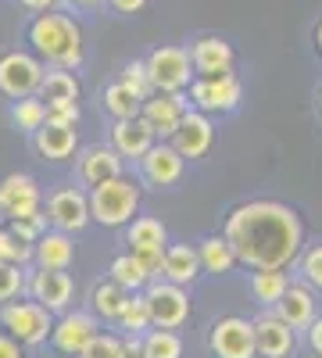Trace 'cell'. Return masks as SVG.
Wrapping results in <instances>:
<instances>
[{
    "mask_svg": "<svg viewBox=\"0 0 322 358\" xmlns=\"http://www.w3.org/2000/svg\"><path fill=\"white\" fill-rule=\"evenodd\" d=\"M222 233L237 258L251 268H286L305 241L298 212L279 201H251L233 208Z\"/></svg>",
    "mask_w": 322,
    "mask_h": 358,
    "instance_id": "obj_1",
    "label": "cell"
},
{
    "mask_svg": "<svg viewBox=\"0 0 322 358\" xmlns=\"http://www.w3.org/2000/svg\"><path fill=\"white\" fill-rule=\"evenodd\" d=\"M29 43L50 65L75 69L82 62V33L68 15H36L29 25Z\"/></svg>",
    "mask_w": 322,
    "mask_h": 358,
    "instance_id": "obj_2",
    "label": "cell"
},
{
    "mask_svg": "<svg viewBox=\"0 0 322 358\" xmlns=\"http://www.w3.org/2000/svg\"><path fill=\"white\" fill-rule=\"evenodd\" d=\"M136 208H140V190L126 176L104 179V183H97L94 194H90V215L101 226H111V229L129 226L133 215H136Z\"/></svg>",
    "mask_w": 322,
    "mask_h": 358,
    "instance_id": "obj_3",
    "label": "cell"
},
{
    "mask_svg": "<svg viewBox=\"0 0 322 358\" xmlns=\"http://www.w3.org/2000/svg\"><path fill=\"white\" fill-rule=\"evenodd\" d=\"M147 76H151L154 90H161V94H186L197 72H193V62H190V50L168 43V47L151 50Z\"/></svg>",
    "mask_w": 322,
    "mask_h": 358,
    "instance_id": "obj_4",
    "label": "cell"
},
{
    "mask_svg": "<svg viewBox=\"0 0 322 358\" xmlns=\"http://www.w3.org/2000/svg\"><path fill=\"white\" fill-rule=\"evenodd\" d=\"M186 97L204 115H226V111H233V108L240 104L244 86H240V79L233 76V72L229 76H193Z\"/></svg>",
    "mask_w": 322,
    "mask_h": 358,
    "instance_id": "obj_5",
    "label": "cell"
},
{
    "mask_svg": "<svg viewBox=\"0 0 322 358\" xmlns=\"http://www.w3.org/2000/svg\"><path fill=\"white\" fill-rule=\"evenodd\" d=\"M147 308H151V326L158 330H180V326L190 319V294L172 283V280H158V283H147Z\"/></svg>",
    "mask_w": 322,
    "mask_h": 358,
    "instance_id": "obj_6",
    "label": "cell"
},
{
    "mask_svg": "<svg viewBox=\"0 0 322 358\" xmlns=\"http://www.w3.org/2000/svg\"><path fill=\"white\" fill-rule=\"evenodd\" d=\"M4 330L18 341V344H43L47 334L54 330L50 322V308H43L40 301H15L0 312Z\"/></svg>",
    "mask_w": 322,
    "mask_h": 358,
    "instance_id": "obj_7",
    "label": "cell"
},
{
    "mask_svg": "<svg viewBox=\"0 0 322 358\" xmlns=\"http://www.w3.org/2000/svg\"><path fill=\"white\" fill-rule=\"evenodd\" d=\"M43 83V65L33 54L25 50H11L0 57V94L4 97H33Z\"/></svg>",
    "mask_w": 322,
    "mask_h": 358,
    "instance_id": "obj_8",
    "label": "cell"
},
{
    "mask_svg": "<svg viewBox=\"0 0 322 358\" xmlns=\"http://www.w3.org/2000/svg\"><path fill=\"white\" fill-rule=\"evenodd\" d=\"M215 358H258L254 348V322L240 319V315H226L212 326V337H208Z\"/></svg>",
    "mask_w": 322,
    "mask_h": 358,
    "instance_id": "obj_9",
    "label": "cell"
},
{
    "mask_svg": "<svg viewBox=\"0 0 322 358\" xmlns=\"http://www.w3.org/2000/svg\"><path fill=\"white\" fill-rule=\"evenodd\" d=\"M186 108H190V97L186 94H161V90H154V94L143 101L140 118L154 129V136L172 140V133L180 129V122H183Z\"/></svg>",
    "mask_w": 322,
    "mask_h": 358,
    "instance_id": "obj_10",
    "label": "cell"
},
{
    "mask_svg": "<svg viewBox=\"0 0 322 358\" xmlns=\"http://www.w3.org/2000/svg\"><path fill=\"white\" fill-rule=\"evenodd\" d=\"M254 348L258 358H290L298 351V330L286 326L276 312H261L254 319Z\"/></svg>",
    "mask_w": 322,
    "mask_h": 358,
    "instance_id": "obj_11",
    "label": "cell"
},
{
    "mask_svg": "<svg viewBox=\"0 0 322 358\" xmlns=\"http://www.w3.org/2000/svg\"><path fill=\"white\" fill-rule=\"evenodd\" d=\"M212 143H215L212 118L204 115V111H197V108H186L180 129L172 133V147H175L183 158H204V155L212 151Z\"/></svg>",
    "mask_w": 322,
    "mask_h": 358,
    "instance_id": "obj_12",
    "label": "cell"
},
{
    "mask_svg": "<svg viewBox=\"0 0 322 358\" xmlns=\"http://www.w3.org/2000/svg\"><path fill=\"white\" fill-rule=\"evenodd\" d=\"M190 62L197 76H229L237 69V50L222 36H197L190 43Z\"/></svg>",
    "mask_w": 322,
    "mask_h": 358,
    "instance_id": "obj_13",
    "label": "cell"
},
{
    "mask_svg": "<svg viewBox=\"0 0 322 358\" xmlns=\"http://www.w3.org/2000/svg\"><path fill=\"white\" fill-rule=\"evenodd\" d=\"M183 165H186V158L175 151L172 143H154L147 155L140 158V172H143V179H147L151 187H175L183 179Z\"/></svg>",
    "mask_w": 322,
    "mask_h": 358,
    "instance_id": "obj_14",
    "label": "cell"
},
{
    "mask_svg": "<svg viewBox=\"0 0 322 358\" xmlns=\"http://www.w3.org/2000/svg\"><path fill=\"white\" fill-rule=\"evenodd\" d=\"M47 219L61 229V233H79L90 222V197L82 190H57L50 201H47Z\"/></svg>",
    "mask_w": 322,
    "mask_h": 358,
    "instance_id": "obj_15",
    "label": "cell"
},
{
    "mask_svg": "<svg viewBox=\"0 0 322 358\" xmlns=\"http://www.w3.org/2000/svg\"><path fill=\"white\" fill-rule=\"evenodd\" d=\"M0 201H4L8 219H36L40 215V187L33 176H8L0 183Z\"/></svg>",
    "mask_w": 322,
    "mask_h": 358,
    "instance_id": "obj_16",
    "label": "cell"
},
{
    "mask_svg": "<svg viewBox=\"0 0 322 358\" xmlns=\"http://www.w3.org/2000/svg\"><path fill=\"white\" fill-rule=\"evenodd\" d=\"M111 140H115V151H119L122 158H143L154 147V129L143 122V118L136 115V118H119L115 122V129H111Z\"/></svg>",
    "mask_w": 322,
    "mask_h": 358,
    "instance_id": "obj_17",
    "label": "cell"
},
{
    "mask_svg": "<svg viewBox=\"0 0 322 358\" xmlns=\"http://www.w3.org/2000/svg\"><path fill=\"white\" fill-rule=\"evenodd\" d=\"M276 315L286 322V326H294V330H308V326L315 322V294L305 287V283H290L283 290V297L276 301Z\"/></svg>",
    "mask_w": 322,
    "mask_h": 358,
    "instance_id": "obj_18",
    "label": "cell"
},
{
    "mask_svg": "<svg viewBox=\"0 0 322 358\" xmlns=\"http://www.w3.org/2000/svg\"><path fill=\"white\" fill-rule=\"evenodd\" d=\"M72 290L75 287H72V276L65 273V268H40V273L33 276V297L50 312L68 308Z\"/></svg>",
    "mask_w": 322,
    "mask_h": 358,
    "instance_id": "obj_19",
    "label": "cell"
},
{
    "mask_svg": "<svg viewBox=\"0 0 322 358\" xmlns=\"http://www.w3.org/2000/svg\"><path fill=\"white\" fill-rule=\"evenodd\" d=\"M50 337H54L57 351H65V355H79L86 344H90V341L97 337V319H94V315H82V312H72V315H65L61 322L54 326Z\"/></svg>",
    "mask_w": 322,
    "mask_h": 358,
    "instance_id": "obj_20",
    "label": "cell"
},
{
    "mask_svg": "<svg viewBox=\"0 0 322 358\" xmlns=\"http://www.w3.org/2000/svg\"><path fill=\"white\" fill-rule=\"evenodd\" d=\"M200 273H204V268H200L197 248H190V244H168V248H165V262H161V276H165V280L186 287V283H193Z\"/></svg>",
    "mask_w": 322,
    "mask_h": 358,
    "instance_id": "obj_21",
    "label": "cell"
},
{
    "mask_svg": "<svg viewBox=\"0 0 322 358\" xmlns=\"http://www.w3.org/2000/svg\"><path fill=\"white\" fill-rule=\"evenodd\" d=\"M197 258H200V268L204 273H215V276H226L237 268V251H233V244L226 241V233H212L204 236V241L197 244Z\"/></svg>",
    "mask_w": 322,
    "mask_h": 358,
    "instance_id": "obj_22",
    "label": "cell"
},
{
    "mask_svg": "<svg viewBox=\"0 0 322 358\" xmlns=\"http://www.w3.org/2000/svg\"><path fill=\"white\" fill-rule=\"evenodd\" d=\"M79 172L90 187H97V183H104V179L122 176V155L115 151V147H90L79 162Z\"/></svg>",
    "mask_w": 322,
    "mask_h": 358,
    "instance_id": "obj_23",
    "label": "cell"
},
{
    "mask_svg": "<svg viewBox=\"0 0 322 358\" xmlns=\"http://www.w3.org/2000/svg\"><path fill=\"white\" fill-rule=\"evenodd\" d=\"M36 151L50 162H65L75 155V126H54L43 122L36 129Z\"/></svg>",
    "mask_w": 322,
    "mask_h": 358,
    "instance_id": "obj_24",
    "label": "cell"
},
{
    "mask_svg": "<svg viewBox=\"0 0 322 358\" xmlns=\"http://www.w3.org/2000/svg\"><path fill=\"white\" fill-rule=\"evenodd\" d=\"M33 258L40 262V268H68L72 258H75V244L68 233H43L36 248H33Z\"/></svg>",
    "mask_w": 322,
    "mask_h": 358,
    "instance_id": "obj_25",
    "label": "cell"
},
{
    "mask_svg": "<svg viewBox=\"0 0 322 358\" xmlns=\"http://www.w3.org/2000/svg\"><path fill=\"white\" fill-rule=\"evenodd\" d=\"M126 241H129V251L133 255H151V251H165L168 248V229L151 219V215H143V219H133L129 222V233H126Z\"/></svg>",
    "mask_w": 322,
    "mask_h": 358,
    "instance_id": "obj_26",
    "label": "cell"
},
{
    "mask_svg": "<svg viewBox=\"0 0 322 358\" xmlns=\"http://www.w3.org/2000/svg\"><path fill=\"white\" fill-rule=\"evenodd\" d=\"M40 101L43 104H72L79 101V83L68 69L54 65V72H43V83H40Z\"/></svg>",
    "mask_w": 322,
    "mask_h": 358,
    "instance_id": "obj_27",
    "label": "cell"
},
{
    "mask_svg": "<svg viewBox=\"0 0 322 358\" xmlns=\"http://www.w3.org/2000/svg\"><path fill=\"white\" fill-rule=\"evenodd\" d=\"M286 287H290V276L283 273V268H254V276H251L254 301L265 305V308H276V301L283 297Z\"/></svg>",
    "mask_w": 322,
    "mask_h": 358,
    "instance_id": "obj_28",
    "label": "cell"
},
{
    "mask_svg": "<svg viewBox=\"0 0 322 358\" xmlns=\"http://www.w3.org/2000/svg\"><path fill=\"white\" fill-rule=\"evenodd\" d=\"M111 280L119 283V287H126L129 294H136V290L147 287L154 276L147 273V265H143V262L129 251V255H119V258L111 262Z\"/></svg>",
    "mask_w": 322,
    "mask_h": 358,
    "instance_id": "obj_29",
    "label": "cell"
},
{
    "mask_svg": "<svg viewBox=\"0 0 322 358\" xmlns=\"http://www.w3.org/2000/svg\"><path fill=\"white\" fill-rule=\"evenodd\" d=\"M126 297H129L126 287H119L115 280H108V283H101V287L94 290V312H97L101 319H108V322H119Z\"/></svg>",
    "mask_w": 322,
    "mask_h": 358,
    "instance_id": "obj_30",
    "label": "cell"
},
{
    "mask_svg": "<svg viewBox=\"0 0 322 358\" xmlns=\"http://www.w3.org/2000/svg\"><path fill=\"white\" fill-rule=\"evenodd\" d=\"M104 108H108L115 118H136L140 108H143V101L119 79V83H111V86L104 90Z\"/></svg>",
    "mask_w": 322,
    "mask_h": 358,
    "instance_id": "obj_31",
    "label": "cell"
},
{
    "mask_svg": "<svg viewBox=\"0 0 322 358\" xmlns=\"http://www.w3.org/2000/svg\"><path fill=\"white\" fill-rule=\"evenodd\" d=\"M119 322H122V330H129V334H143V330H151V308H147V294H129L126 297V305H122V315H119Z\"/></svg>",
    "mask_w": 322,
    "mask_h": 358,
    "instance_id": "obj_32",
    "label": "cell"
},
{
    "mask_svg": "<svg viewBox=\"0 0 322 358\" xmlns=\"http://www.w3.org/2000/svg\"><path fill=\"white\" fill-rule=\"evenodd\" d=\"M143 351H147V358H183V341L175 330H154L143 334Z\"/></svg>",
    "mask_w": 322,
    "mask_h": 358,
    "instance_id": "obj_33",
    "label": "cell"
},
{
    "mask_svg": "<svg viewBox=\"0 0 322 358\" xmlns=\"http://www.w3.org/2000/svg\"><path fill=\"white\" fill-rule=\"evenodd\" d=\"M11 118H15V126H18L22 133H36V129L47 122V104H43V101H33V97H18Z\"/></svg>",
    "mask_w": 322,
    "mask_h": 358,
    "instance_id": "obj_34",
    "label": "cell"
},
{
    "mask_svg": "<svg viewBox=\"0 0 322 358\" xmlns=\"http://www.w3.org/2000/svg\"><path fill=\"white\" fill-rule=\"evenodd\" d=\"M33 258V244L18 241L11 229H0V265H22Z\"/></svg>",
    "mask_w": 322,
    "mask_h": 358,
    "instance_id": "obj_35",
    "label": "cell"
},
{
    "mask_svg": "<svg viewBox=\"0 0 322 358\" xmlns=\"http://www.w3.org/2000/svg\"><path fill=\"white\" fill-rule=\"evenodd\" d=\"M122 83L133 90L140 101H147V97L154 94V83H151V76H147V62H129V65L122 69Z\"/></svg>",
    "mask_w": 322,
    "mask_h": 358,
    "instance_id": "obj_36",
    "label": "cell"
},
{
    "mask_svg": "<svg viewBox=\"0 0 322 358\" xmlns=\"http://www.w3.org/2000/svg\"><path fill=\"white\" fill-rule=\"evenodd\" d=\"M79 358H126V344L119 337H111V334H97L79 351Z\"/></svg>",
    "mask_w": 322,
    "mask_h": 358,
    "instance_id": "obj_37",
    "label": "cell"
},
{
    "mask_svg": "<svg viewBox=\"0 0 322 358\" xmlns=\"http://www.w3.org/2000/svg\"><path fill=\"white\" fill-rule=\"evenodd\" d=\"M25 287L18 265H0V301H11V297H18Z\"/></svg>",
    "mask_w": 322,
    "mask_h": 358,
    "instance_id": "obj_38",
    "label": "cell"
},
{
    "mask_svg": "<svg viewBox=\"0 0 322 358\" xmlns=\"http://www.w3.org/2000/svg\"><path fill=\"white\" fill-rule=\"evenodd\" d=\"M11 233L18 236V241H25V244H36L43 236V215H36V219H11Z\"/></svg>",
    "mask_w": 322,
    "mask_h": 358,
    "instance_id": "obj_39",
    "label": "cell"
},
{
    "mask_svg": "<svg viewBox=\"0 0 322 358\" xmlns=\"http://www.w3.org/2000/svg\"><path fill=\"white\" fill-rule=\"evenodd\" d=\"M47 122H54V126H75L79 122V101H72V104H47Z\"/></svg>",
    "mask_w": 322,
    "mask_h": 358,
    "instance_id": "obj_40",
    "label": "cell"
},
{
    "mask_svg": "<svg viewBox=\"0 0 322 358\" xmlns=\"http://www.w3.org/2000/svg\"><path fill=\"white\" fill-rule=\"evenodd\" d=\"M305 280H308L315 290H322V244L305 255Z\"/></svg>",
    "mask_w": 322,
    "mask_h": 358,
    "instance_id": "obj_41",
    "label": "cell"
},
{
    "mask_svg": "<svg viewBox=\"0 0 322 358\" xmlns=\"http://www.w3.org/2000/svg\"><path fill=\"white\" fill-rule=\"evenodd\" d=\"M108 4L119 15H140L143 8H147V0H108Z\"/></svg>",
    "mask_w": 322,
    "mask_h": 358,
    "instance_id": "obj_42",
    "label": "cell"
},
{
    "mask_svg": "<svg viewBox=\"0 0 322 358\" xmlns=\"http://www.w3.org/2000/svg\"><path fill=\"white\" fill-rule=\"evenodd\" d=\"M0 358H22V344L11 334H0Z\"/></svg>",
    "mask_w": 322,
    "mask_h": 358,
    "instance_id": "obj_43",
    "label": "cell"
},
{
    "mask_svg": "<svg viewBox=\"0 0 322 358\" xmlns=\"http://www.w3.org/2000/svg\"><path fill=\"white\" fill-rule=\"evenodd\" d=\"M308 344H312V351L322 358V315H315V322L308 326Z\"/></svg>",
    "mask_w": 322,
    "mask_h": 358,
    "instance_id": "obj_44",
    "label": "cell"
},
{
    "mask_svg": "<svg viewBox=\"0 0 322 358\" xmlns=\"http://www.w3.org/2000/svg\"><path fill=\"white\" fill-rule=\"evenodd\" d=\"M126 344V358H147V351H143V337L140 334H129V341H122Z\"/></svg>",
    "mask_w": 322,
    "mask_h": 358,
    "instance_id": "obj_45",
    "label": "cell"
},
{
    "mask_svg": "<svg viewBox=\"0 0 322 358\" xmlns=\"http://www.w3.org/2000/svg\"><path fill=\"white\" fill-rule=\"evenodd\" d=\"M18 4H22V8H29V11H50V8L57 4V0H18Z\"/></svg>",
    "mask_w": 322,
    "mask_h": 358,
    "instance_id": "obj_46",
    "label": "cell"
},
{
    "mask_svg": "<svg viewBox=\"0 0 322 358\" xmlns=\"http://www.w3.org/2000/svg\"><path fill=\"white\" fill-rule=\"evenodd\" d=\"M72 4H75V8H101L104 0H72Z\"/></svg>",
    "mask_w": 322,
    "mask_h": 358,
    "instance_id": "obj_47",
    "label": "cell"
},
{
    "mask_svg": "<svg viewBox=\"0 0 322 358\" xmlns=\"http://www.w3.org/2000/svg\"><path fill=\"white\" fill-rule=\"evenodd\" d=\"M315 50L322 54V18H319V25H315Z\"/></svg>",
    "mask_w": 322,
    "mask_h": 358,
    "instance_id": "obj_48",
    "label": "cell"
},
{
    "mask_svg": "<svg viewBox=\"0 0 322 358\" xmlns=\"http://www.w3.org/2000/svg\"><path fill=\"white\" fill-rule=\"evenodd\" d=\"M0 219H4V201H0Z\"/></svg>",
    "mask_w": 322,
    "mask_h": 358,
    "instance_id": "obj_49",
    "label": "cell"
},
{
    "mask_svg": "<svg viewBox=\"0 0 322 358\" xmlns=\"http://www.w3.org/2000/svg\"><path fill=\"white\" fill-rule=\"evenodd\" d=\"M319 111H322V90H319Z\"/></svg>",
    "mask_w": 322,
    "mask_h": 358,
    "instance_id": "obj_50",
    "label": "cell"
}]
</instances>
